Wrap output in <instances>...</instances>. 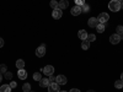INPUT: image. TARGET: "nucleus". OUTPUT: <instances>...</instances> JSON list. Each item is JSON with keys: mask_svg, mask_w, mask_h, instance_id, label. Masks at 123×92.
Masks as SVG:
<instances>
[{"mask_svg": "<svg viewBox=\"0 0 123 92\" xmlns=\"http://www.w3.org/2000/svg\"><path fill=\"white\" fill-rule=\"evenodd\" d=\"M108 9L113 12H117V11L121 10V3L118 1V0H111V1L108 3Z\"/></svg>", "mask_w": 123, "mask_h": 92, "instance_id": "1", "label": "nucleus"}, {"mask_svg": "<svg viewBox=\"0 0 123 92\" xmlns=\"http://www.w3.org/2000/svg\"><path fill=\"white\" fill-rule=\"evenodd\" d=\"M97 20H98L100 23H106L108 20H110V15H108L107 12H101V14L98 15Z\"/></svg>", "mask_w": 123, "mask_h": 92, "instance_id": "2", "label": "nucleus"}, {"mask_svg": "<svg viewBox=\"0 0 123 92\" xmlns=\"http://www.w3.org/2000/svg\"><path fill=\"white\" fill-rule=\"evenodd\" d=\"M44 54H46V46H44V44H41V46L36 49V55H37L38 58H42V57H44Z\"/></svg>", "mask_w": 123, "mask_h": 92, "instance_id": "3", "label": "nucleus"}, {"mask_svg": "<svg viewBox=\"0 0 123 92\" xmlns=\"http://www.w3.org/2000/svg\"><path fill=\"white\" fill-rule=\"evenodd\" d=\"M98 23H100V22H98L97 17H90L89 21H87V25H89V27H91V28H96Z\"/></svg>", "mask_w": 123, "mask_h": 92, "instance_id": "4", "label": "nucleus"}, {"mask_svg": "<svg viewBox=\"0 0 123 92\" xmlns=\"http://www.w3.org/2000/svg\"><path fill=\"white\" fill-rule=\"evenodd\" d=\"M42 71H43V74H44V75L50 76V75H53V73H54V68H53L52 65H47V66L43 68Z\"/></svg>", "mask_w": 123, "mask_h": 92, "instance_id": "5", "label": "nucleus"}, {"mask_svg": "<svg viewBox=\"0 0 123 92\" xmlns=\"http://www.w3.org/2000/svg\"><path fill=\"white\" fill-rule=\"evenodd\" d=\"M55 82L58 85H65L68 82V80L64 75H58V76H55Z\"/></svg>", "mask_w": 123, "mask_h": 92, "instance_id": "6", "label": "nucleus"}, {"mask_svg": "<svg viewBox=\"0 0 123 92\" xmlns=\"http://www.w3.org/2000/svg\"><path fill=\"white\" fill-rule=\"evenodd\" d=\"M59 86L60 85H58L57 82H50L48 86V92H59Z\"/></svg>", "mask_w": 123, "mask_h": 92, "instance_id": "7", "label": "nucleus"}, {"mask_svg": "<svg viewBox=\"0 0 123 92\" xmlns=\"http://www.w3.org/2000/svg\"><path fill=\"white\" fill-rule=\"evenodd\" d=\"M110 42H111L112 44H118V43L121 42V37H119V34H117V33L111 34V36H110Z\"/></svg>", "mask_w": 123, "mask_h": 92, "instance_id": "8", "label": "nucleus"}, {"mask_svg": "<svg viewBox=\"0 0 123 92\" xmlns=\"http://www.w3.org/2000/svg\"><path fill=\"white\" fill-rule=\"evenodd\" d=\"M52 16H53V18L59 20V18H62V16H63V11H62L60 9H54L53 12H52Z\"/></svg>", "mask_w": 123, "mask_h": 92, "instance_id": "9", "label": "nucleus"}, {"mask_svg": "<svg viewBox=\"0 0 123 92\" xmlns=\"http://www.w3.org/2000/svg\"><path fill=\"white\" fill-rule=\"evenodd\" d=\"M69 6V1L68 0H60V1H58V9L60 10H64Z\"/></svg>", "mask_w": 123, "mask_h": 92, "instance_id": "10", "label": "nucleus"}, {"mask_svg": "<svg viewBox=\"0 0 123 92\" xmlns=\"http://www.w3.org/2000/svg\"><path fill=\"white\" fill-rule=\"evenodd\" d=\"M17 76H18V79L25 80V79L27 77V71H26L25 69H18V71H17Z\"/></svg>", "mask_w": 123, "mask_h": 92, "instance_id": "11", "label": "nucleus"}, {"mask_svg": "<svg viewBox=\"0 0 123 92\" xmlns=\"http://www.w3.org/2000/svg\"><path fill=\"white\" fill-rule=\"evenodd\" d=\"M80 14H81V9H80V6L75 5V6L71 7V15H73V16H79Z\"/></svg>", "mask_w": 123, "mask_h": 92, "instance_id": "12", "label": "nucleus"}, {"mask_svg": "<svg viewBox=\"0 0 123 92\" xmlns=\"http://www.w3.org/2000/svg\"><path fill=\"white\" fill-rule=\"evenodd\" d=\"M78 37L81 39V40H85L86 38H87V32L85 29H80L79 32H78Z\"/></svg>", "mask_w": 123, "mask_h": 92, "instance_id": "13", "label": "nucleus"}, {"mask_svg": "<svg viewBox=\"0 0 123 92\" xmlns=\"http://www.w3.org/2000/svg\"><path fill=\"white\" fill-rule=\"evenodd\" d=\"M38 82H39V86H41V87H48L49 84H50L48 79H43V77L41 79V81H38Z\"/></svg>", "mask_w": 123, "mask_h": 92, "instance_id": "14", "label": "nucleus"}, {"mask_svg": "<svg viewBox=\"0 0 123 92\" xmlns=\"http://www.w3.org/2000/svg\"><path fill=\"white\" fill-rule=\"evenodd\" d=\"M0 92H11V87L10 85H3L0 86Z\"/></svg>", "mask_w": 123, "mask_h": 92, "instance_id": "15", "label": "nucleus"}, {"mask_svg": "<svg viewBox=\"0 0 123 92\" xmlns=\"http://www.w3.org/2000/svg\"><path fill=\"white\" fill-rule=\"evenodd\" d=\"M16 68H17V69H24V68H25V61H24L22 59H18V60L16 61Z\"/></svg>", "mask_w": 123, "mask_h": 92, "instance_id": "16", "label": "nucleus"}, {"mask_svg": "<svg viewBox=\"0 0 123 92\" xmlns=\"http://www.w3.org/2000/svg\"><path fill=\"white\" fill-rule=\"evenodd\" d=\"M105 23H98L97 25V27H96V31L98 33H102V32H105Z\"/></svg>", "mask_w": 123, "mask_h": 92, "instance_id": "17", "label": "nucleus"}, {"mask_svg": "<svg viewBox=\"0 0 123 92\" xmlns=\"http://www.w3.org/2000/svg\"><path fill=\"white\" fill-rule=\"evenodd\" d=\"M89 47H90V42L89 40H83V43H81V48H83L84 50H87L89 49Z\"/></svg>", "mask_w": 123, "mask_h": 92, "instance_id": "18", "label": "nucleus"}, {"mask_svg": "<svg viewBox=\"0 0 123 92\" xmlns=\"http://www.w3.org/2000/svg\"><path fill=\"white\" fill-rule=\"evenodd\" d=\"M80 9H81V12H89V10H90V6L87 5V4H84V5H81L80 6Z\"/></svg>", "mask_w": 123, "mask_h": 92, "instance_id": "19", "label": "nucleus"}, {"mask_svg": "<svg viewBox=\"0 0 123 92\" xmlns=\"http://www.w3.org/2000/svg\"><path fill=\"white\" fill-rule=\"evenodd\" d=\"M115 87L116 88H123V81L122 80H117L115 82Z\"/></svg>", "mask_w": 123, "mask_h": 92, "instance_id": "20", "label": "nucleus"}, {"mask_svg": "<svg viewBox=\"0 0 123 92\" xmlns=\"http://www.w3.org/2000/svg\"><path fill=\"white\" fill-rule=\"evenodd\" d=\"M22 92H31V85L30 84H25L22 86Z\"/></svg>", "mask_w": 123, "mask_h": 92, "instance_id": "21", "label": "nucleus"}, {"mask_svg": "<svg viewBox=\"0 0 123 92\" xmlns=\"http://www.w3.org/2000/svg\"><path fill=\"white\" fill-rule=\"evenodd\" d=\"M86 40H89L90 43H91V42H95V40H96V36H95V34H87Z\"/></svg>", "mask_w": 123, "mask_h": 92, "instance_id": "22", "label": "nucleus"}, {"mask_svg": "<svg viewBox=\"0 0 123 92\" xmlns=\"http://www.w3.org/2000/svg\"><path fill=\"white\" fill-rule=\"evenodd\" d=\"M41 79H42V74H41V73H35V74H33V80L41 81Z\"/></svg>", "mask_w": 123, "mask_h": 92, "instance_id": "23", "label": "nucleus"}, {"mask_svg": "<svg viewBox=\"0 0 123 92\" xmlns=\"http://www.w3.org/2000/svg\"><path fill=\"white\" fill-rule=\"evenodd\" d=\"M6 71H7V69H6V65H5V64H1V65H0V74L4 75Z\"/></svg>", "mask_w": 123, "mask_h": 92, "instance_id": "24", "label": "nucleus"}, {"mask_svg": "<svg viewBox=\"0 0 123 92\" xmlns=\"http://www.w3.org/2000/svg\"><path fill=\"white\" fill-rule=\"evenodd\" d=\"M49 5H50V7H53V10L58 9V1H55V0H52V1L49 3Z\"/></svg>", "mask_w": 123, "mask_h": 92, "instance_id": "25", "label": "nucleus"}, {"mask_svg": "<svg viewBox=\"0 0 123 92\" xmlns=\"http://www.w3.org/2000/svg\"><path fill=\"white\" fill-rule=\"evenodd\" d=\"M4 77H5L6 80H11V79H12V74L9 73V71H6V73L4 74Z\"/></svg>", "mask_w": 123, "mask_h": 92, "instance_id": "26", "label": "nucleus"}, {"mask_svg": "<svg viewBox=\"0 0 123 92\" xmlns=\"http://www.w3.org/2000/svg\"><path fill=\"white\" fill-rule=\"evenodd\" d=\"M116 31H117V34H123V26H117V28H116Z\"/></svg>", "mask_w": 123, "mask_h": 92, "instance_id": "27", "label": "nucleus"}, {"mask_svg": "<svg viewBox=\"0 0 123 92\" xmlns=\"http://www.w3.org/2000/svg\"><path fill=\"white\" fill-rule=\"evenodd\" d=\"M74 1H75V4H76L78 6H81V5L85 4V0H74Z\"/></svg>", "mask_w": 123, "mask_h": 92, "instance_id": "28", "label": "nucleus"}, {"mask_svg": "<svg viewBox=\"0 0 123 92\" xmlns=\"http://www.w3.org/2000/svg\"><path fill=\"white\" fill-rule=\"evenodd\" d=\"M16 86H17L16 81H11V82H10V87H11V88H15Z\"/></svg>", "mask_w": 123, "mask_h": 92, "instance_id": "29", "label": "nucleus"}, {"mask_svg": "<svg viewBox=\"0 0 123 92\" xmlns=\"http://www.w3.org/2000/svg\"><path fill=\"white\" fill-rule=\"evenodd\" d=\"M48 80H49V82H54V81H55V76H53V75H50Z\"/></svg>", "mask_w": 123, "mask_h": 92, "instance_id": "30", "label": "nucleus"}, {"mask_svg": "<svg viewBox=\"0 0 123 92\" xmlns=\"http://www.w3.org/2000/svg\"><path fill=\"white\" fill-rule=\"evenodd\" d=\"M3 47H4V39L0 38V48H3Z\"/></svg>", "mask_w": 123, "mask_h": 92, "instance_id": "31", "label": "nucleus"}, {"mask_svg": "<svg viewBox=\"0 0 123 92\" xmlns=\"http://www.w3.org/2000/svg\"><path fill=\"white\" fill-rule=\"evenodd\" d=\"M69 92H80V90H78V88H71Z\"/></svg>", "mask_w": 123, "mask_h": 92, "instance_id": "32", "label": "nucleus"}, {"mask_svg": "<svg viewBox=\"0 0 123 92\" xmlns=\"http://www.w3.org/2000/svg\"><path fill=\"white\" fill-rule=\"evenodd\" d=\"M1 80H3V74H0V82H1Z\"/></svg>", "mask_w": 123, "mask_h": 92, "instance_id": "33", "label": "nucleus"}, {"mask_svg": "<svg viewBox=\"0 0 123 92\" xmlns=\"http://www.w3.org/2000/svg\"><path fill=\"white\" fill-rule=\"evenodd\" d=\"M121 80H122V81H123V73H122V74H121Z\"/></svg>", "mask_w": 123, "mask_h": 92, "instance_id": "34", "label": "nucleus"}, {"mask_svg": "<svg viewBox=\"0 0 123 92\" xmlns=\"http://www.w3.org/2000/svg\"><path fill=\"white\" fill-rule=\"evenodd\" d=\"M86 92H95L94 90H89V91H86Z\"/></svg>", "mask_w": 123, "mask_h": 92, "instance_id": "35", "label": "nucleus"}, {"mask_svg": "<svg viewBox=\"0 0 123 92\" xmlns=\"http://www.w3.org/2000/svg\"><path fill=\"white\" fill-rule=\"evenodd\" d=\"M121 9H123V1L121 3Z\"/></svg>", "mask_w": 123, "mask_h": 92, "instance_id": "36", "label": "nucleus"}, {"mask_svg": "<svg viewBox=\"0 0 123 92\" xmlns=\"http://www.w3.org/2000/svg\"><path fill=\"white\" fill-rule=\"evenodd\" d=\"M119 37H121V39H123V34H119Z\"/></svg>", "mask_w": 123, "mask_h": 92, "instance_id": "37", "label": "nucleus"}, {"mask_svg": "<svg viewBox=\"0 0 123 92\" xmlns=\"http://www.w3.org/2000/svg\"><path fill=\"white\" fill-rule=\"evenodd\" d=\"M118 1H119V3H122V1H123V0H118Z\"/></svg>", "mask_w": 123, "mask_h": 92, "instance_id": "38", "label": "nucleus"}, {"mask_svg": "<svg viewBox=\"0 0 123 92\" xmlns=\"http://www.w3.org/2000/svg\"><path fill=\"white\" fill-rule=\"evenodd\" d=\"M59 92H67V91H59Z\"/></svg>", "mask_w": 123, "mask_h": 92, "instance_id": "39", "label": "nucleus"}, {"mask_svg": "<svg viewBox=\"0 0 123 92\" xmlns=\"http://www.w3.org/2000/svg\"><path fill=\"white\" fill-rule=\"evenodd\" d=\"M31 92H36V91H31Z\"/></svg>", "mask_w": 123, "mask_h": 92, "instance_id": "40", "label": "nucleus"}]
</instances>
